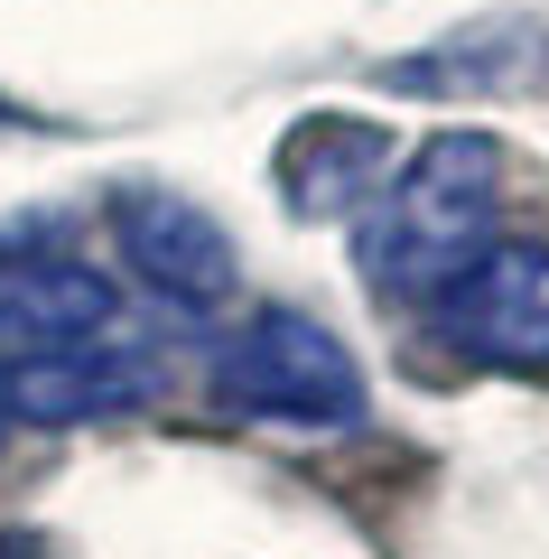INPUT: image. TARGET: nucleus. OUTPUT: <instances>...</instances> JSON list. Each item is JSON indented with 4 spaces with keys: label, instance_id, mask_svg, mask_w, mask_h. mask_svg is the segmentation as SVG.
I'll return each mask as SVG.
<instances>
[{
    "label": "nucleus",
    "instance_id": "1",
    "mask_svg": "<svg viewBox=\"0 0 549 559\" xmlns=\"http://www.w3.org/2000/svg\"><path fill=\"white\" fill-rule=\"evenodd\" d=\"M493 205H503V150L485 131H438L363 205L354 261H363V280L382 299H438L493 242Z\"/></svg>",
    "mask_w": 549,
    "mask_h": 559
},
{
    "label": "nucleus",
    "instance_id": "2",
    "mask_svg": "<svg viewBox=\"0 0 549 559\" xmlns=\"http://www.w3.org/2000/svg\"><path fill=\"white\" fill-rule=\"evenodd\" d=\"M215 401L242 419H279V429H354L363 419V364L345 336L298 308H261L215 345Z\"/></svg>",
    "mask_w": 549,
    "mask_h": 559
},
{
    "label": "nucleus",
    "instance_id": "3",
    "mask_svg": "<svg viewBox=\"0 0 549 559\" xmlns=\"http://www.w3.org/2000/svg\"><path fill=\"white\" fill-rule=\"evenodd\" d=\"M429 318L485 373H549V242H485Z\"/></svg>",
    "mask_w": 549,
    "mask_h": 559
},
{
    "label": "nucleus",
    "instance_id": "4",
    "mask_svg": "<svg viewBox=\"0 0 549 559\" xmlns=\"http://www.w3.org/2000/svg\"><path fill=\"white\" fill-rule=\"evenodd\" d=\"M158 392V355L131 336H75V345H28L0 364V411L28 429H84V419L140 411Z\"/></svg>",
    "mask_w": 549,
    "mask_h": 559
},
{
    "label": "nucleus",
    "instance_id": "5",
    "mask_svg": "<svg viewBox=\"0 0 549 559\" xmlns=\"http://www.w3.org/2000/svg\"><path fill=\"white\" fill-rule=\"evenodd\" d=\"M112 242H121V261H131L140 289H158V299L187 308V318L224 308V299H234V280H242L234 234H224L205 205L168 197V187H121V197H112Z\"/></svg>",
    "mask_w": 549,
    "mask_h": 559
},
{
    "label": "nucleus",
    "instance_id": "6",
    "mask_svg": "<svg viewBox=\"0 0 549 559\" xmlns=\"http://www.w3.org/2000/svg\"><path fill=\"white\" fill-rule=\"evenodd\" d=\"M382 178H392V140H382V121L308 112L289 140H279V197H289V215H308V224L363 215V205L382 197Z\"/></svg>",
    "mask_w": 549,
    "mask_h": 559
},
{
    "label": "nucleus",
    "instance_id": "7",
    "mask_svg": "<svg viewBox=\"0 0 549 559\" xmlns=\"http://www.w3.org/2000/svg\"><path fill=\"white\" fill-rule=\"evenodd\" d=\"M121 318L112 280L94 271V261L75 252H0V336L20 345H75V336H103V326Z\"/></svg>",
    "mask_w": 549,
    "mask_h": 559
},
{
    "label": "nucleus",
    "instance_id": "8",
    "mask_svg": "<svg viewBox=\"0 0 549 559\" xmlns=\"http://www.w3.org/2000/svg\"><path fill=\"white\" fill-rule=\"evenodd\" d=\"M549 57V38L540 28H512V20H493V28H466V38H447V47H429V57H401L382 84H401V94H447V84H512L522 66H540Z\"/></svg>",
    "mask_w": 549,
    "mask_h": 559
},
{
    "label": "nucleus",
    "instance_id": "9",
    "mask_svg": "<svg viewBox=\"0 0 549 559\" xmlns=\"http://www.w3.org/2000/svg\"><path fill=\"white\" fill-rule=\"evenodd\" d=\"M0 559H47V550H38L28 532H0Z\"/></svg>",
    "mask_w": 549,
    "mask_h": 559
},
{
    "label": "nucleus",
    "instance_id": "10",
    "mask_svg": "<svg viewBox=\"0 0 549 559\" xmlns=\"http://www.w3.org/2000/svg\"><path fill=\"white\" fill-rule=\"evenodd\" d=\"M0 439H10V411H0Z\"/></svg>",
    "mask_w": 549,
    "mask_h": 559
},
{
    "label": "nucleus",
    "instance_id": "11",
    "mask_svg": "<svg viewBox=\"0 0 549 559\" xmlns=\"http://www.w3.org/2000/svg\"><path fill=\"white\" fill-rule=\"evenodd\" d=\"M0 121H20V112H10V103H0Z\"/></svg>",
    "mask_w": 549,
    "mask_h": 559
}]
</instances>
